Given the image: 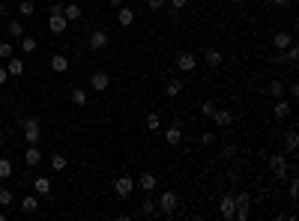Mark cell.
I'll use <instances>...</instances> for the list:
<instances>
[{
	"label": "cell",
	"instance_id": "cell-44",
	"mask_svg": "<svg viewBox=\"0 0 299 221\" xmlns=\"http://www.w3.org/2000/svg\"><path fill=\"white\" fill-rule=\"evenodd\" d=\"M6 15H9V6L3 3V0H0V18H6Z\"/></svg>",
	"mask_w": 299,
	"mask_h": 221
},
{
	"label": "cell",
	"instance_id": "cell-37",
	"mask_svg": "<svg viewBox=\"0 0 299 221\" xmlns=\"http://www.w3.org/2000/svg\"><path fill=\"white\" fill-rule=\"evenodd\" d=\"M51 167H54V171H66V156H60V152H57V156L51 159Z\"/></svg>",
	"mask_w": 299,
	"mask_h": 221
},
{
	"label": "cell",
	"instance_id": "cell-9",
	"mask_svg": "<svg viewBox=\"0 0 299 221\" xmlns=\"http://www.w3.org/2000/svg\"><path fill=\"white\" fill-rule=\"evenodd\" d=\"M6 72H9V78H21V75H24V60L12 54V57L6 60Z\"/></svg>",
	"mask_w": 299,
	"mask_h": 221
},
{
	"label": "cell",
	"instance_id": "cell-28",
	"mask_svg": "<svg viewBox=\"0 0 299 221\" xmlns=\"http://www.w3.org/2000/svg\"><path fill=\"white\" fill-rule=\"evenodd\" d=\"M296 60H299V48L290 42L287 48H284V63H290V66H296Z\"/></svg>",
	"mask_w": 299,
	"mask_h": 221
},
{
	"label": "cell",
	"instance_id": "cell-12",
	"mask_svg": "<svg viewBox=\"0 0 299 221\" xmlns=\"http://www.w3.org/2000/svg\"><path fill=\"white\" fill-rule=\"evenodd\" d=\"M24 162H27L30 167H36V164H42V149H39L36 144H30V147L24 149Z\"/></svg>",
	"mask_w": 299,
	"mask_h": 221
},
{
	"label": "cell",
	"instance_id": "cell-20",
	"mask_svg": "<svg viewBox=\"0 0 299 221\" xmlns=\"http://www.w3.org/2000/svg\"><path fill=\"white\" fill-rule=\"evenodd\" d=\"M138 185H141L144 192H153L156 185H159V179H156V174H141V177H138Z\"/></svg>",
	"mask_w": 299,
	"mask_h": 221
},
{
	"label": "cell",
	"instance_id": "cell-46",
	"mask_svg": "<svg viewBox=\"0 0 299 221\" xmlns=\"http://www.w3.org/2000/svg\"><path fill=\"white\" fill-rule=\"evenodd\" d=\"M275 6H293V0H272Z\"/></svg>",
	"mask_w": 299,
	"mask_h": 221
},
{
	"label": "cell",
	"instance_id": "cell-36",
	"mask_svg": "<svg viewBox=\"0 0 299 221\" xmlns=\"http://www.w3.org/2000/svg\"><path fill=\"white\" fill-rule=\"evenodd\" d=\"M15 200V194H12V189H0V206H9V203Z\"/></svg>",
	"mask_w": 299,
	"mask_h": 221
},
{
	"label": "cell",
	"instance_id": "cell-43",
	"mask_svg": "<svg viewBox=\"0 0 299 221\" xmlns=\"http://www.w3.org/2000/svg\"><path fill=\"white\" fill-rule=\"evenodd\" d=\"M186 3H189V0H171V9H180V12H183Z\"/></svg>",
	"mask_w": 299,
	"mask_h": 221
},
{
	"label": "cell",
	"instance_id": "cell-17",
	"mask_svg": "<svg viewBox=\"0 0 299 221\" xmlns=\"http://www.w3.org/2000/svg\"><path fill=\"white\" fill-rule=\"evenodd\" d=\"M204 60H206V66H213V69H216V66H221L224 54H221L219 48H206V51H204Z\"/></svg>",
	"mask_w": 299,
	"mask_h": 221
},
{
	"label": "cell",
	"instance_id": "cell-27",
	"mask_svg": "<svg viewBox=\"0 0 299 221\" xmlns=\"http://www.w3.org/2000/svg\"><path fill=\"white\" fill-rule=\"evenodd\" d=\"M33 12H36V3H33V0H21V3H18V15H21V18H30Z\"/></svg>",
	"mask_w": 299,
	"mask_h": 221
},
{
	"label": "cell",
	"instance_id": "cell-2",
	"mask_svg": "<svg viewBox=\"0 0 299 221\" xmlns=\"http://www.w3.org/2000/svg\"><path fill=\"white\" fill-rule=\"evenodd\" d=\"M177 206H180V197H177V192H162V197L156 200V212L159 215H173L177 212Z\"/></svg>",
	"mask_w": 299,
	"mask_h": 221
},
{
	"label": "cell",
	"instance_id": "cell-23",
	"mask_svg": "<svg viewBox=\"0 0 299 221\" xmlns=\"http://www.w3.org/2000/svg\"><path fill=\"white\" fill-rule=\"evenodd\" d=\"M117 21H120L123 27H129V24L135 21V12H132V9H123V6H117Z\"/></svg>",
	"mask_w": 299,
	"mask_h": 221
},
{
	"label": "cell",
	"instance_id": "cell-49",
	"mask_svg": "<svg viewBox=\"0 0 299 221\" xmlns=\"http://www.w3.org/2000/svg\"><path fill=\"white\" fill-rule=\"evenodd\" d=\"M33 3H39V0H33Z\"/></svg>",
	"mask_w": 299,
	"mask_h": 221
},
{
	"label": "cell",
	"instance_id": "cell-22",
	"mask_svg": "<svg viewBox=\"0 0 299 221\" xmlns=\"http://www.w3.org/2000/svg\"><path fill=\"white\" fill-rule=\"evenodd\" d=\"M290 42H293V36H290V33H275V36H272V45H275V51H284Z\"/></svg>",
	"mask_w": 299,
	"mask_h": 221
},
{
	"label": "cell",
	"instance_id": "cell-6",
	"mask_svg": "<svg viewBox=\"0 0 299 221\" xmlns=\"http://www.w3.org/2000/svg\"><path fill=\"white\" fill-rule=\"evenodd\" d=\"M132 192H135V179L132 177H117L114 179V194L117 197H129Z\"/></svg>",
	"mask_w": 299,
	"mask_h": 221
},
{
	"label": "cell",
	"instance_id": "cell-7",
	"mask_svg": "<svg viewBox=\"0 0 299 221\" xmlns=\"http://www.w3.org/2000/svg\"><path fill=\"white\" fill-rule=\"evenodd\" d=\"M219 212L224 221H234V212H236V203H234V194H221L219 200Z\"/></svg>",
	"mask_w": 299,
	"mask_h": 221
},
{
	"label": "cell",
	"instance_id": "cell-16",
	"mask_svg": "<svg viewBox=\"0 0 299 221\" xmlns=\"http://www.w3.org/2000/svg\"><path fill=\"white\" fill-rule=\"evenodd\" d=\"M24 33H27V30H24V24H21L18 18H15V21H6V36H9V39H21Z\"/></svg>",
	"mask_w": 299,
	"mask_h": 221
},
{
	"label": "cell",
	"instance_id": "cell-42",
	"mask_svg": "<svg viewBox=\"0 0 299 221\" xmlns=\"http://www.w3.org/2000/svg\"><path fill=\"white\" fill-rule=\"evenodd\" d=\"M221 156H224V159H236V147H234V144H227V147L221 149Z\"/></svg>",
	"mask_w": 299,
	"mask_h": 221
},
{
	"label": "cell",
	"instance_id": "cell-10",
	"mask_svg": "<svg viewBox=\"0 0 299 221\" xmlns=\"http://www.w3.org/2000/svg\"><path fill=\"white\" fill-rule=\"evenodd\" d=\"M213 123H216L219 129H227V126L234 123V114L224 111V108H216V111H213Z\"/></svg>",
	"mask_w": 299,
	"mask_h": 221
},
{
	"label": "cell",
	"instance_id": "cell-45",
	"mask_svg": "<svg viewBox=\"0 0 299 221\" xmlns=\"http://www.w3.org/2000/svg\"><path fill=\"white\" fill-rule=\"evenodd\" d=\"M287 90H290V96H299V84H296V81H290V87H287Z\"/></svg>",
	"mask_w": 299,
	"mask_h": 221
},
{
	"label": "cell",
	"instance_id": "cell-35",
	"mask_svg": "<svg viewBox=\"0 0 299 221\" xmlns=\"http://www.w3.org/2000/svg\"><path fill=\"white\" fill-rule=\"evenodd\" d=\"M15 54V48H12V42H0V60H9Z\"/></svg>",
	"mask_w": 299,
	"mask_h": 221
},
{
	"label": "cell",
	"instance_id": "cell-4",
	"mask_svg": "<svg viewBox=\"0 0 299 221\" xmlns=\"http://www.w3.org/2000/svg\"><path fill=\"white\" fill-rule=\"evenodd\" d=\"M269 171H272V177H278V179H287V177H290V164H287V159H284V152H272V156H269Z\"/></svg>",
	"mask_w": 299,
	"mask_h": 221
},
{
	"label": "cell",
	"instance_id": "cell-13",
	"mask_svg": "<svg viewBox=\"0 0 299 221\" xmlns=\"http://www.w3.org/2000/svg\"><path fill=\"white\" fill-rule=\"evenodd\" d=\"M177 66H180L183 72H195V66H198V57H195V54H189V51H186V54H180V57H177Z\"/></svg>",
	"mask_w": 299,
	"mask_h": 221
},
{
	"label": "cell",
	"instance_id": "cell-41",
	"mask_svg": "<svg viewBox=\"0 0 299 221\" xmlns=\"http://www.w3.org/2000/svg\"><path fill=\"white\" fill-rule=\"evenodd\" d=\"M201 144L213 147V144H216V134H213V132H204V134H201Z\"/></svg>",
	"mask_w": 299,
	"mask_h": 221
},
{
	"label": "cell",
	"instance_id": "cell-8",
	"mask_svg": "<svg viewBox=\"0 0 299 221\" xmlns=\"http://www.w3.org/2000/svg\"><path fill=\"white\" fill-rule=\"evenodd\" d=\"M108 87H111V75L108 72H93L90 75V90L102 93V90H108Z\"/></svg>",
	"mask_w": 299,
	"mask_h": 221
},
{
	"label": "cell",
	"instance_id": "cell-5",
	"mask_svg": "<svg viewBox=\"0 0 299 221\" xmlns=\"http://www.w3.org/2000/svg\"><path fill=\"white\" fill-rule=\"evenodd\" d=\"M87 45H90V51H105V45H108V33H105L102 27L90 30V36H87Z\"/></svg>",
	"mask_w": 299,
	"mask_h": 221
},
{
	"label": "cell",
	"instance_id": "cell-21",
	"mask_svg": "<svg viewBox=\"0 0 299 221\" xmlns=\"http://www.w3.org/2000/svg\"><path fill=\"white\" fill-rule=\"evenodd\" d=\"M21 209H24V212H36V209H39V194H27V197H21Z\"/></svg>",
	"mask_w": 299,
	"mask_h": 221
},
{
	"label": "cell",
	"instance_id": "cell-11",
	"mask_svg": "<svg viewBox=\"0 0 299 221\" xmlns=\"http://www.w3.org/2000/svg\"><path fill=\"white\" fill-rule=\"evenodd\" d=\"M66 18H63V12H51V18H48V30L51 33H66Z\"/></svg>",
	"mask_w": 299,
	"mask_h": 221
},
{
	"label": "cell",
	"instance_id": "cell-25",
	"mask_svg": "<svg viewBox=\"0 0 299 221\" xmlns=\"http://www.w3.org/2000/svg\"><path fill=\"white\" fill-rule=\"evenodd\" d=\"M69 99H72V105H78V108H84V105H87V93H84L81 87H72Z\"/></svg>",
	"mask_w": 299,
	"mask_h": 221
},
{
	"label": "cell",
	"instance_id": "cell-18",
	"mask_svg": "<svg viewBox=\"0 0 299 221\" xmlns=\"http://www.w3.org/2000/svg\"><path fill=\"white\" fill-rule=\"evenodd\" d=\"M33 189H36L39 197H48L51 194V179L48 177H36V179H33Z\"/></svg>",
	"mask_w": 299,
	"mask_h": 221
},
{
	"label": "cell",
	"instance_id": "cell-33",
	"mask_svg": "<svg viewBox=\"0 0 299 221\" xmlns=\"http://www.w3.org/2000/svg\"><path fill=\"white\" fill-rule=\"evenodd\" d=\"M21 51H24V54H33V51H36V39H33V36H21Z\"/></svg>",
	"mask_w": 299,
	"mask_h": 221
},
{
	"label": "cell",
	"instance_id": "cell-38",
	"mask_svg": "<svg viewBox=\"0 0 299 221\" xmlns=\"http://www.w3.org/2000/svg\"><path fill=\"white\" fill-rule=\"evenodd\" d=\"M287 192H290V200H296V197H299V179H296V177H290Z\"/></svg>",
	"mask_w": 299,
	"mask_h": 221
},
{
	"label": "cell",
	"instance_id": "cell-24",
	"mask_svg": "<svg viewBox=\"0 0 299 221\" xmlns=\"http://www.w3.org/2000/svg\"><path fill=\"white\" fill-rule=\"evenodd\" d=\"M165 138H168V144H171V147H177V144L183 141V132H180V126H171V129L165 132Z\"/></svg>",
	"mask_w": 299,
	"mask_h": 221
},
{
	"label": "cell",
	"instance_id": "cell-32",
	"mask_svg": "<svg viewBox=\"0 0 299 221\" xmlns=\"http://www.w3.org/2000/svg\"><path fill=\"white\" fill-rule=\"evenodd\" d=\"M269 93H272L275 99H281V93H284V81H281V78H275V81H269Z\"/></svg>",
	"mask_w": 299,
	"mask_h": 221
},
{
	"label": "cell",
	"instance_id": "cell-3",
	"mask_svg": "<svg viewBox=\"0 0 299 221\" xmlns=\"http://www.w3.org/2000/svg\"><path fill=\"white\" fill-rule=\"evenodd\" d=\"M234 203H236L234 221H249V209H252V197H249V192H234Z\"/></svg>",
	"mask_w": 299,
	"mask_h": 221
},
{
	"label": "cell",
	"instance_id": "cell-29",
	"mask_svg": "<svg viewBox=\"0 0 299 221\" xmlns=\"http://www.w3.org/2000/svg\"><path fill=\"white\" fill-rule=\"evenodd\" d=\"M296 147H299V134H296V132L290 129V132L284 134V149H287V152H293Z\"/></svg>",
	"mask_w": 299,
	"mask_h": 221
},
{
	"label": "cell",
	"instance_id": "cell-47",
	"mask_svg": "<svg viewBox=\"0 0 299 221\" xmlns=\"http://www.w3.org/2000/svg\"><path fill=\"white\" fill-rule=\"evenodd\" d=\"M6 78H9V72L3 69V66H0V84H6Z\"/></svg>",
	"mask_w": 299,
	"mask_h": 221
},
{
	"label": "cell",
	"instance_id": "cell-34",
	"mask_svg": "<svg viewBox=\"0 0 299 221\" xmlns=\"http://www.w3.org/2000/svg\"><path fill=\"white\" fill-rule=\"evenodd\" d=\"M9 177H12V162L0 159V179H9Z\"/></svg>",
	"mask_w": 299,
	"mask_h": 221
},
{
	"label": "cell",
	"instance_id": "cell-39",
	"mask_svg": "<svg viewBox=\"0 0 299 221\" xmlns=\"http://www.w3.org/2000/svg\"><path fill=\"white\" fill-rule=\"evenodd\" d=\"M216 108H219L216 102H209V99H206L204 105H201V114H204V117H213V111H216Z\"/></svg>",
	"mask_w": 299,
	"mask_h": 221
},
{
	"label": "cell",
	"instance_id": "cell-15",
	"mask_svg": "<svg viewBox=\"0 0 299 221\" xmlns=\"http://www.w3.org/2000/svg\"><path fill=\"white\" fill-rule=\"evenodd\" d=\"M290 102H284V99H278L275 102V105H272V114H275V120H287V117H290Z\"/></svg>",
	"mask_w": 299,
	"mask_h": 221
},
{
	"label": "cell",
	"instance_id": "cell-31",
	"mask_svg": "<svg viewBox=\"0 0 299 221\" xmlns=\"http://www.w3.org/2000/svg\"><path fill=\"white\" fill-rule=\"evenodd\" d=\"M141 215H156V200H153V197L141 200Z\"/></svg>",
	"mask_w": 299,
	"mask_h": 221
},
{
	"label": "cell",
	"instance_id": "cell-14",
	"mask_svg": "<svg viewBox=\"0 0 299 221\" xmlns=\"http://www.w3.org/2000/svg\"><path fill=\"white\" fill-rule=\"evenodd\" d=\"M51 72H57V75L69 72V57L66 54H54V57H51Z\"/></svg>",
	"mask_w": 299,
	"mask_h": 221
},
{
	"label": "cell",
	"instance_id": "cell-48",
	"mask_svg": "<svg viewBox=\"0 0 299 221\" xmlns=\"http://www.w3.org/2000/svg\"><path fill=\"white\" fill-rule=\"evenodd\" d=\"M108 3H111V6L117 9V6H123V3H126V0H108Z\"/></svg>",
	"mask_w": 299,
	"mask_h": 221
},
{
	"label": "cell",
	"instance_id": "cell-19",
	"mask_svg": "<svg viewBox=\"0 0 299 221\" xmlns=\"http://www.w3.org/2000/svg\"><path fill=\"white\" fill-rule=\"evenodd\" d=\"M60 12H63L66 21H78V18H81V6H78V3H66Z\"/></svg>",
	"mask_w": 299,
	"mask_h": 221
},
{
	"label": "cell",
	"instance_id": "cell-26",
	"mask_svg": "<svg viewBox=\"0 0 299 221\" xmlns=\"http://www.w3.org/2000/svg\"><path fill=\"white\" fill-rule=\"evenodd\" d=\"M165 93H168L171 99H173V96H180V93H183V81H177V78H171V81L165 84Z\"/></svg>",
	"mask_w": 299,
	"mask_h": 221
},
{
	"label": "cell",
	"instance_id": "cell-30",
	"mask_svg": "<svg viewBox=\"0 0 299 221\" xmlns=\"http://www.w3.org/2000/svg\"><path fill=\"white\" fill-rule=\"evenodd\" d=\"M147 129L150 132H162V117L159 114H147Z\"/></svg>",
	"mask_w": 299,
	"mask_h": 221
},
{
	"label": "cell",
	"instance_id": "cell-1",
	"mask_svg": "<svg viewBox=\"0 0 299 221\" xmlns=\"http://www.w3.org/2000/svg\"><path fill=\"white\" fill-rule=\"evenodd\" d=\"M18 126H21V134H24L27 144H39V141H42V120H39V117L18 120Z\"/></svg>",
	"mask_w": 299,
	"mask_h": 221
},
{
	"label": "cell",
	"instance_id": "cell-40",
	"mask_svg": "<svg viewBox=\"0 0 299 221\" xmlns=\"http://www.w3.org/2000/svg\"><path fill=\"white\" fill-rule=\"evenodd\" d=\"M165 3H168V0H147V9H153V12H162V9H165Z\"/></svg>",
	"mask_w": 299,
	"mask_h": 221
}]
</instances>
